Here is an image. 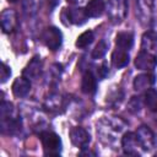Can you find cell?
I'll return each mask as SVG.
<instances>
[{
    "mask_svg": "<svg viewBox=\"0 0 157 157\" xmlns=\"http://www.w3.org/2000/svg\"><path fill=\"white\" fill-rule=\"evenodd\" d=\"M105 9L109 20L113 23H120L123 20H125L128 15L126 0H108Z\"/></svg>",
    "mask_w": 157,
    "mask_h": 157,
    "instance_id": "7a4b0ae2",
    "label": "cell"
},
{
    "mask_svg": "<svg viewBox=\"0 0 157 157\" xmlns=\"http://www.w3.org/2000/svg\"><path fill=\"white\" fill-rule=\"evenodd\" d=\"M85 10L88 17H99L105 11V2L104 0H88Z\"/></svg>",
    "mask_w": 157,
    "mask_h": 157,
    "instance_id": "e0dca14e",
    "label": "cell"
},
{
    "mask_svg": "<svg viewBox=\"0 0 157 157\" xmlns=\"http://www.w3.org/2000/svg\"><path fill=\"white\" fill-rule=\"evenodd\" d=\"M135 66L139 70L152 71L157 66V55L141 50L135 59Z\"/></svg>",
    "mask_w": 157,
    "mask_h": 157,
    "instance_id": "ba28073f",
    "label": "cell"
},
{
    "mask_svg": "<svg viewBox=\"0 0 157 157\" xmlns=\"http://www.w3.org/2000/svg\"><path fill=\"white\" fill-rule=\"evenodd\" d=\"M81 91L88 96L94 94L97 91V77L93 75V72L91 70H86L82 75Z\"/></svg>",
    "mask_w": 157,
    "mask_h": 157,
    "instance_id": "4fadbf2b",
    "label": "cell"
},
{
    "mask_svg": "<svg viewBox=\"0 0 157 157\" xmlns=\"http://www.w3.org/2000/svg\"><path fill=\"white\" fill-rule=\"evenodd\" d=\"M109 74V69L107 66V63H103L98 69H97V76L99 78H104L107 75Z\"/></svg>",
    "mask_w": 157,
    "mask_h": 157,
    "instance_id": "d4e9b609",
    "label": "cell"
},
{
    "mask_svg": "<svg viewBox=\"0 0 157 157\" xmlns=\"http://www.w3.org/2000/svg\"><path fill=\"white\" fill-rule=\"evenodd\" d=\"M7 1H9V2H16L17 0H7Z\"/></svg>",
    "mask_w": 157,
    "mask_h": 157,
    "instance_id": "83f0119b",
    "label": "cell"
},
{
    "mask_svg": "<svg viewBox=\"0 0 157 157\" xmlns=\"http://www.w3.org/2000/svg\"><path fill=\"white\" fill-rule=\"evenodd\" d=\"M156 82V76L151 72H146V74H140L134 78L132 86L135 91H146L147 88H150L153 83Z\"/></svg>",
    "mask_w": 157,
    "mask_h": 157,
    "instance_id": "9a60e30c",
    "label": "cell"
},
{
    "mask_svg": "<svg viewBox=\"0 0 157 157\" xmlns=\"http://www.w3.org/2000/svg\"><path fill=\"white\" fill-rule=\"evenodd\" d=\"M42 71H43L42 59H40L39 55H34L28 61V64L26 65V67L23 69L22 74H23V76H26L29 80H37L42 75Z\"/></svg>",
    "mask_w": 157,
    "mask_h": 157,
    "instance_id": "9c48e42d",
    "label": "cell"
},
{
    "mask_svg": "<svg viewBox=\"0 0 157 157\" xmlns=\"http://www.w3.org/2000/svg\"><path fill=\"white\" fill-rule=\"evenodd\" d=\"M135 134L137 136V140H139L142 150L150 151V150H152L156 146V144H157L156 136H155L153 131L148 126H146V125L139 126L137 130L135 131Z\"/></svg>",
    "mask_w": 157,
    "mask_h": 157,
    "instance_id": "277c9868",
    "label": "cell"
},
{
    "mask_svg": "<svg viewBox=\"0 0 157 157\" xmlns=\"http://www.w3.org/2000/svg\"><path fill=\"white\" fill-rule=\"evenodd\" d=\"M130 61V55H129V50H124L120 48H117L113 53H112V65L117 69H121L124 66H126Z\"/></svg>",
    "mask_w": 157,
    "mask_h": 157,
    "instance_id": "2e32d148",
    "label": "cell"
},
{
    "mask_svg": "<svg viewBox=\"0 0 157 157\" xmlns=\"http://www.w3.org/2000/svg\"><path fill=\"white\" fill-rule=\"evenodd\" d=\"M11 76V67L6 64V63H2L1 64V83H5Z\"/></svg>",
    "mask_w": 157,
    "mask_h": 157,
    "instance_id": "cb8c5ba5",
    "label": "cell"
},
{
    "mask_svg": "<svg viewBox=\"0 0 157 157\" xmlns=\"http://www.w3.org/2000/svg\"><path fill=\"white\" fill-rule=\"evenodd\" d=\"M141 50L150 53V54H157V32L155 31H147L141 37Z\"/></svg>",
    "mask_w": 157,
    "mask_h": 157,
    "instance_id": "7c38bea8",
    "label": "cell"
},
{
    "mask_svg": "<svg viewBox=\"0 0 157 157\" xmlns=\"http://www.w3.org/2000/svg\"><path fill=\"white\" fill-rule=\"evenodd\" d=\"M137 1V5H139V9L141 11V13L145 16V17H150L152 15V10H153V4L155 1L153 0H136Z\"/></svg>",
    "mask_w": 157,
    "mask_h": 157,
    "instance_id": "44dd1931",
    "label": "cell"
},
{
    "mask_svg": "<svg viewBox=\"0 0 157 157\" xmlns=\"http://www.w3.org/2000/svg\"><path fill=\"white\" fill-rule=\"evenodd\" d=\"M115 44L117 48L130 50V48L134 44V34L131 32H119L115 37Z\"/></svg>",
    "mask_w": 157,
    "mask_h": 157,
    "instance_id": "ac0fdd59",
    "label": "cell"
},
{
    "mask_svg": "<svg viewBox=\"0 0 157 157\" xmlns=\"http://www.w3.org/2000/svg\"><path fill=\"white\" fill-rule=\"evenodd\" d=\"M96 155H97L96 152H93L91 150H87V147H83L80 152V156H96Z\"/></svg>",
    "mask_w": 157,
    "mask_h": 157,
    "instance_id": "484cf974",
    "label": "cell"
},
{
    "mask_svg": "<svg viewBox=\"0 0 157 157\" xmlns=\"http://www.w3.org/2000/svg\"><path fill=\"white\" fill-rule=\"evenodd\" d=\"M39 140L43 146L45 156H59L61 153L63 142L58 134L50 130H43L39 132Z\"/></svg>",
    "mask_w": 157,
    "mask_h": 157,
    "instance_id": "6da1fadb",
    "label": "cell"
},
{
    "mask_svg": "<svg viewBox=\"0 0 157 157\" xmlns=\"http://www.w3.org/2000/svg\"><path fill=\"white\" fill-rule=\"evenodd\" d=\"M12 93L15 97L17 98H23L26 97L29 91H31V80L27 78L26 76H21V77H17L15 78L13 83H12Z\"/></svg>",
    "mask_w": 157,
    "mask_h": 157,
    "instance_id": "8fae6325",
    "label": "cell"
},
{
    "mask_svg": "<svg viewBox=\"0 0 157 157\" xmlns=\"http://www.w3.org/2000/svg\"><path fill=\"white\" fill-rule=\"evenodd\" d=\"M70 140L75 146L83 148L91 142V135L82 126H75L70 130Z\"/></svg>",
    "mask_w": 157,
    "mask_h": 157,
    "instance_id": "52a82bcc",
    "label": "cell"
},
{
    "mask_svg": "<svg viewBox=\"0 0 157 157\" xmlns=\"http://www.w3.org/2000/svg\"><path fill=\"white\" fill-rule=\"evenodd\" d=\"M144 103L148 110L157 113V90L147 88L144 93Z\"/></svg>",
    "mask_w": 157,
    "mask_h": 157,
    "instance_id": "d6986e66",
    "label": "cell"
},
{
    "mask_svg": "<svg viewBox=\"0 0 157 157\" xmlns=\"http://www.w3.org/2000/svg\"><path fill=\"white\" fill-rule=\"evenodd\" d=\"M93 39H94L93 32H92V31H85L83 33H81V34L77 37L75 45H76L77 48L83 49V48H87L88 45H91L92 42H93Z\"/></svg>",
    "mask_w": 157,
    "mask_h": 157,
    "instance_id": "ffe728a7",
    "label": "cell"
},
{
    "mask_svg": "<svg viewBox=\"0 0 157 157\" xmlns=\"http://www.w3.org/2000/svg\"><path fill=\"white\" fill-rule=\"evenodd\" d=\"M155 156H157V152H156V153H155Z\"/></svg>",
    "mask_w": 157,
    "mask_h": 157,
    "instance_id": "f1b7e54d",
    "label": "cell"
},
{
    "mask_svg": "<svg viewBox=\"0 0 157 157\" xmlns=\"http://www.w3.org/2000/svg\"><path fill=\"white\" fill-rule=\"evenodd\" d=\"M107 50H108V43L104 39H102V40H99L97 43V45L92 50V54L91 55H92L93 59H101V58H103L105 55Z\"/></svg>",
    "mask_w": 157,
    "mask_h": 157,
    "instance_id": "7402d4cb",
    "label": "cell"
},
{
    "mask_svg": "<svg viewBox=\"0 0 157 157\" xmlns=\"http://www.w3.org/2000/svg\"><path fill=\"white\" fill-rule=\"evenodd\" d=\"M65 13L67 16L69 22L72 25H76V26H81V25L86 23L87 20L90 18L83 7H72L69 10L65 9Z\"/></svg>",
    "mask_w": 157,
    "mask_h": 157,
    "instance_id": "5bb4252c",
    "label": "cell"
},
{
    "mask_svg": "<svg viewBox=\"0 0 157 157\" xmlns=\"http://www.w3.org/2000/svg\"><path fill=\"white\" fill-rule=\"evenodd\" d=\"M66 1H67L69 4H75V2L77 1V0H66Z\"/></svg>",
    "mask_w": 157,
    "mask_h": 157,
    "instance_id": "4316f807",
    "label": "cell"
},
{
    "mask_svg": "<svg viewBox=\"0 0 157 157\" xmlns=\"http://www.w3.org/2000/svg\"><path fill=\"white\" fill-rule=\"evenodd\" d=\"M141 105H142V102H141L140 97L134 96V97H131V99L128 103V109L131 113H136V112H139L141 109Z\"/></svg>",
    "mask_w": 157,
    "mask_h": 157,
    "instance_id": "603a6c76",
    "label": "cell"
},
{
    "mask_svg": "<svg viewBox=\"0 0 157 157\" xmlns=\"http://www.w3.org/2000/svg\"><path fill=\"white\" fill-rule=\"evenodd\" d=\"M1 29L4 33H12L17 27V15L13 10L6 9L0 15Z\"/></svg>",
    "mask_w": 157,
    "mask_h": 157,
    "instance_id": "30bf717a",
    "label": "cell"
},
{
    "mask_svg": "<svg viewBox=\"0 0 157 157\" xmlns=\"http://www.w3.org/2000/svg\"><path fill=\"white\" fill-rule=\"evenodd\" d=\"M1 132L9 135H17L22 129V119L20 115L15 114L9 118L1 119Z\"/></svg>",
    "mask_w": 157,
    "mask_h": 157,
    "instance_id": "8992f818",
    "label": "cell"
},
{
    "mask_svg": "<svg viewBox=\"0 0 157 157\" xmlns=\"http://www.w3.org/2000/svg\"><path fill=\"white\" fill-rule=\"evenodd\" d=\"M42 42L52 52L58 50L63 44V33L59 28L54 26L47 27L42 33Z\"/></svg>",
    "mask_w": 157,
    "mask_h": 157,
    "instance_id": "3957f363",
    "label": "cell"
},
{
    "mask_svg": "<svg viewBox=\"0 0 157 157\" xmlns=\"http://www.w3.org/2000/svg\"><path fill=\"white\" fill-rule=\"evenodd\" d=\"M121 147L124 150L125 155L130 156H140L139 148H141V145L137 140V136L135 132H125L121 137Z\"/></svg>",
    "mask_w": 157,
    "mask_h": 157,
    "instance_id": "5b68a950",
    "label": "cell"
}]
</instances>
